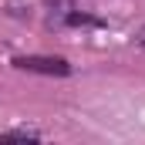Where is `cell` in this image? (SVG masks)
I'll list each match as a JSON object with an SVG mask.
<instances>
[{
  "mask_svg": "<svg viewBox=\"0 0 145 145\" xmlns=\"http://www.w3.org/2000/svg\"><path fill=\"white\" fill-rule=\"evenodd\" d=\"M0 142H37L34 132H7V135H0Z\"/></svg>",
  "mask_w": 145,
  "mask_h": 145,
  "instance_id": "7a4b0ae2",
  "label": "cell"
},
{
  "mask_svg": "<svg viewBox=\"0 0 145 145\" xmlns=\"http://www.w3.org/2000/svg\"><path fill=\"white\" fill-rule=\"evenodd\" d=\"M14 68L34 74H54V78H64L71 71V64L64 57H44V54H20V57H14Z\"/></svg>",
  "mask_w": 145,
  "mask_h": 145,
  "instance_id": "6da1fadb",
  "label": "cell"
},
{
  "mask_svg": "<svg viewBox=\"0 0 145 145\" xmlns=\"http://www.w3.org/2000/svg\"><path fill=\"white\" fill-rule=\"evenodd\" d=\"M135 44H138V47H145V27L138 31V34H135Z\"/></svg>",
  "mask_w": 145,
  "mask_h": 145,
  "instance_id": "3957f363",
  "label": "cell"
}]
</instances>
